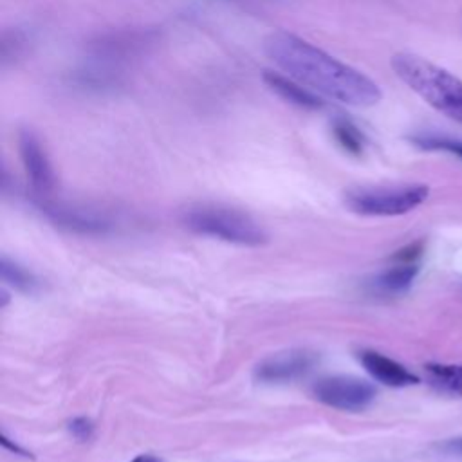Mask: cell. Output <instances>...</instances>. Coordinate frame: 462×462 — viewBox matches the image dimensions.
<instances>
[{
  "mask_svg": "<svg viewBox=\"0 0 462 462\" xmlns=\"http://www.w3.org/2000/svg\"><path fill=\"white\" fill-rule=\"evenodd\" d=\"M20 155L25 168V173L31 184L38 191H49L54 186V173L47 153L43 152L40 141L31 132L20 134Z\"/></svg>",
  "mask_w": 462,
  "mask_h": 462,
  "instance_id": "52a82bcc",
  "label": "cell"
},
{
  "mask_svg": "<svg viewBox=\"0 0 462 462\" xmlns=\"http://www.w3.org/2000/svg\"><path fill=\"white\" fill-rule=\"evenodd\" d=\"M263 49L289 78L334 101L365 108L377 105L383 97L377 83L361 70L291 32H273Z\"/></svg>",
  "mask_w": 462,
  "mask_h": 462,
  "instance_id": "6da1fadb",
  "label": "cell"
},
{
  "mask_svg": "<svg viewBox=\"0 0 462 462\" xmlns=\"http://www.w3.org/2000/svg\"><path fill=\"white\" fill-rule=\"evenodd\" d=\"M420 253H422V242H415V244H410V245H406V247H402V249H399L393 256H392V260L393 262H417V258L420 256Z\"/></svg>",
  "mask_w": 462,
  "mask_h": 462,
  "instance_id": "e0dca14e",
  "label": "cell"
},
{
  "mask_svg": "<svg viewBox=\"0 0 462 462\" xmlns=\"http://www.w3.org/2000/svg\"><path fill=\"white\" fill-rule=\"evenodd\" d=\"M182 222L193 233L236 245L258 247L269 240V235L254 218L233 208L215 204L193 206L184 211Z\"/></svg>",
  "mask_w": 462,
  "mask_h": 462,
  "instance_id": "3957f363",
  "label": "cell"
},
{
  "mask_svg": "<svg viewBox=\"0 0 462 462\" xmlns=\"http://www.w3.org/2000/svg\"><path fill=\"white\" fill-rule=\"evenodd\" d=\"M430 195L424 184L356 188L345 193V204L357 215L397 217L413 211Z\"/></svg>",
  "mask_w": 462,
  "mask_h": 462,
  "instance_id": "277c9868",
  "label": "cell"
},
{
  "mask_svg": "<svg viewBox=\"0 0 462 462\" xmlns=\"http://www.w3.org/2000/svg\"><path fill=\"white\" fill-rule=\"evenodd\" d=\"M47 213L60 224L69 229L79 231V233H105L110 224L103 217H96L92 213H85L81 209H70V208H49Z\"/></svg>",
  "mask_w": 462,
  "mask_h": 462,
  "instance_id": "8fae6325",
  "label": "cell"
},
{
  "mask_svg": "<svg viewBox=\"0 0 462 462\" xmlns=\"http://www.w3.org/2000/svg\"><path fill=\"white\" fill-rule=\"evenodd\" d=\"M263 81L265 85L278 94L282 99L301 106V108H310V110H318L323 106V101L307 87H303L301 83H298L292 78H287L280 72L274 70H265L263 72Z\"/></svg>",
  "mask_w": 462,
  "mask_h": 462,
  "instance_id": "9c48e42d",
  "label": "cell"
},
{
  "mask_svg": "<svg viewBox=\"0 0 462 462\" xmlns=\"http://www.w3.org/2000/svg\"><path fill=\"white\" fill-rule=\"evenodd\" d=\"M318 363L316 352L291 348L263 357L253 370V377L265 384H283L305 377Z\"/></svg>",
  "mask_w": 462,
  "mask_h": 462,
  "instance_id": "8992f818",
  "label": "cell"
},
{
  "mask_svg": "<svg viewBox=\"0 0 462 462\" xmlns=\"http://www.w3.org/2000/svg\"><path fill=\"white\" fill-rule=\"evenodd\" d=\"M69 433L78 440V442H88L94 437V424L87 417H76L67 424Z\"/></svg>",
  "mask_w": 462,
  "mask_h": 462,
  "instance_id": "2e32d148",
  "label": "cell"
},
{
  "mask_svg": "<svg viewBox=\"0 0 462 462\" xmlns=\"http://www.w3.org/2000/svg\"><path fill=\"white\" fill-rule=\"evenodd\" d=\"M130 462H162L161 458L153 457V455H137L135 458H132Z\"/></svg>",
  "mask_w": 462,
  "mask_h": 462,
  "instance_id": "ffe728a7",
  "label": "cell"
},
{
  "mask_svg": "<svg viewBox=\"0 0 462 462\" xmlns=\"http://www.w3.org/2000/svg\"><path fill=\"white\" fill-rule=\"evenodd\" d=\"M332 134L334 139L337 141V144L352 153V155H361L365 150V137L361 134V130L348 119L345 117H336L332 121Z\"/></svg>",
  "mask_w": 462,
  "mask_h": 462,
  "instance_id": "5bb4252c",
  "label": "cell"
},
{
  "mask_svg": "<svg viewBox=\"0 0 462 462\" xmlns=\"http://www.w3.org/2000/svg\"><path fill=\"white\" fill-rule=\"evenodd\" d=\"M395 76L437 112L462 125V79L411 52L392 56Z\"/></svg>",
  "mask_w": 462,
  "mask_h": 462,
  "instance_id": "7a4b0ae2",
  "label": "cell"
},
{
  "mask_svg": "<svg viewBox=\"0 0 462 462\" xmlns=\"http://www.w3.org/2000/svg\"><path fill=\"white\" fill-rule=\"evenodd\" d=\"M411 141L419 148L449 152V153L457 155L462 161V143L460 141H453V139H446V137H433V135H417Z\"/></svg>",
  "mask_w": 462,
  "mask_h": 462,
  "instance_id": "9a60e30c",
  "label": "cell"
},
{
  "mask_svg": "<svg viewBox=\"0 0 462 462\" xmlns=\"http://www.w3.org/2000/svg\"><path fill=\"white\" fill-rule=\"evenodd\" d=\"M0 442H2V446H4L5 449H9L11 453H14V455H18V457H23V458H32V453H31V451H27L25 448L18 446L16 442H13V440L7 437V433H5V431H2V435H0Z\"/></svg>",
  "mask_w": 462,
  "mask_h": 462,
  "instance_id": "ac0fdd59",
  "label": "cell"
},
{
  "mask_svg": "<svg viewBox=\"0 0 462 462\" xmlns=\"http://www.w3.org/2000/svg\"><path fill=\"white\" fill-rule=\"evenodd\" d=\"M419 273L417 262H395L392 267L379 273L372 285L383 294H401L410 289Z\"/></svg>",
  "mask_w": 462,
  "mask_h": 462,
  "instance_id": "30bf717a",
  "label": "cell"
},
{
  "mask_svg": "<svg viewBox=\"0 0 462 462\" xmlns=\"http://www.w3.org/2000/svg\"><path fill=\"white\" fill-rule=\"evenodd\" d=\"M359 361L365 366V370L379 383L393 388H404L417 384L420 379L410 372L404 365L399 361L375 352V350H363L359 352Z\"/></svg>",
  "mask_w": 462,
  "mask_h": 462,
  "instance_id": "ba28073f",
  "label": "cell"
},
{
  "mask_svg": "<svg viewBox=\"0 0 462 462\" xmlns=\"http://www.w3.org/2000/svg\"><path fill=\"white\" fill-rule=\"evenodd\" d=\"M440 449L449 453V455H457L462 458V435L460 437H453V439H448L440 444Z\"/></svg>",
  "mask_w": 462,
  "mask_h": 462,
  "instance_id": "d6986e66",
  "label": "cell"
},
{
  "mask_svg": "<svg viewBox=\"0 0 462 462\" xmlns=\"http://www.w3.org/2000/svg\"><path fill=\"white\" fill-rule=\"evenodd\" d=\"M0 276H2L4 283L11 285L13 289H16L23 294H34L40 291L38 278L25 267H22L20 263L9 260L7 256H2V260H0Z\"/></svg>",
  "mask_w": 462,
  "mask_h": 462,
  "instance_id": "4fadbf2b",
  "label": "cell"
},
{
  "mask_svg": "<svg viewBox=\"0 0 462 462\" xmlns=\"http://www.w3.org/2000/svg\"><path fill=\"white\" fill-rule=\"evenodd\" d=\"M431 386L448 395L462 397V365L428 363L424 365Z\"/></svg>",
  "mask_w": 462,
  "mask_h": 462,
  "instance_id": "7c38bea8",
  "label": "cell"
},
{
  "mask_svg": "<svg viewBox=\"0 0 462 462\" xmlns=\"http://www.w3.org/2000/svg\"><path fill=\"white\" fill-rule=\"evenodd\" d=\"M314 397L341 411H361L375 399V388L365 379L352 375H328L319 379L312 388Z\"/></svg>",
  "mask_w": 462,
  "mask_h": 462,
  "instance_id": "5b68a950",
  "label": "cell"
}]
</instances>
